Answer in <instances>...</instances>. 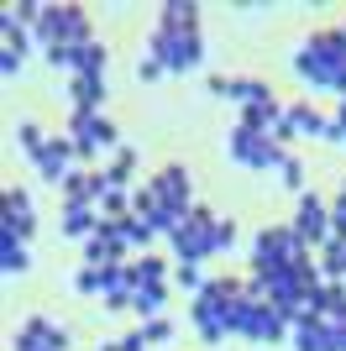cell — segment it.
Returning <instances> with one entry per match:
<instances>
[{
  "mask_svg": "<svg viewBox=\"0 0 346 351\" xmlns=\"http://www.w3.org/2000/svg\"><path fill=\"white\" fill-rule=\"evenodd\" d=\"M288 341H294V351H331V325L320 320V315H310V309H299Z\"/></svg>",
  "mask_w": 346,
  "mask_h": 351,
  "instance_id": "10",
  "label": "cell"
},
{
  "mask_svg": "<svg viewBox=\"0 0 346 351\" xmlns=\"http://www.w3.org/2000/svg\"><path fill=\"white\" fill-rule=\"evenodd\" d=\"M32 231H37L32 194H27V189H5V220H0V241H27Z\"/></svg>",
  "mask_w": 346,
  "mask_h": 351,
  "instance_id": "7",
  "label": "cell"
},
{
  "mask_svg": "<svg viewBox=\"0 0 346 351\" xmlns=\"http://www.w3.org/2000/svg\"><path fill=\"white\" fill-rule=\"evenodd\" d=\"M100 173H105V184H111V189H126L131 173H137V147H115L111 168H100Z\"/></svg>",
  "mask_w": 346,
  "mask_h": 351,
  "instance_id": "14",
  "label": "cell"
},
{
  "mask_svg": "<svg viewBox=\"0 0 346 351\" xmlns=\"http://www.w3.org/2000/svg\"><path fill=\"white\" fill-rule=\"evenodd\" d=\"M216 252H236V226L231 220H216Z\"/></svg>",
  "mask_w": 346,
  "mask_h": 351,
  "instance_id": "24",
  "label": "cell"
},
{
  "mask_svg": "<svg viewBox=\"0 0 346 351\" xmlns=\"http://www.w3.org/2000/svg\"><path fill=\"white\" fill-rule=\"evenodd\" d=\"M163 304H168V289H163V283H152V289H137V293H131V309L142 315V325H147V320H163Z\"/></svg>",
  "mask_w": 346,
  "mask_h": 351,
  "instance_id": "15",
  "label": "cell"
},
{
  "mask_svg": "<svg viewBox=\"0 0 346 351\" xmlns=\"http://www.w3.org/2000/svg\"><path fill=\"white\" fill-rule=\"evenodd\" d=\"M21 53H11V47H0V73H5V79H16V73H21Z\"/></svg>",
  "mask_w": 346,
  "mask_h": 351,
  "instance_id": "27",
  "label": "cell"
},
{
  "mask_svg": "<svg viewBox=\"0 0 346 351\" xmlns=\"http://www.w3.org/2000/svg\"><path fill=\"white\" fill-rule=\"evenodd\" d=\"M121 351H147V336H142V325H137V330H131V336L121 341Z\"/></svg>",
  "mask_w": 346,
  "mask_h": 351,
  "instance_id": "28",
  "label": "cell"
},
{
  "mask_svg": "<svg viewBox=\"0 0 346 351\" xmlns=\"http://www.w3.org/2000/svg\"><path fill=\"white\" fill-rule=\"evenodd\" d=\"M58 226H63L69 241H89V236L100 231V210L95 205H63L58 210Z\"/></svg>",
  "mask_w": 346,
  "mask_h": 351,
  "instance_id": "11",
  "label": "cell"
},
{
  "mask_svg": "<svg viewBox=\"0 0 346 351\" xmlns=\"http://www.w3.org/2000/svg\"><path fill=\"white\" fill-rule=\"evenodd\" d=\"M168 247H173L178 263H205V257H216V215L205 205H194L184 215V226L168 236Z\"/></svg>",
  "mask_w": 346,
  "mask_h": 351,
  "instance_id": "2",
  "label": "cell"
},
{
  "mask_svg": "<svg viewBox=\"0 0 346 351\" xmlns=\"http://www.w3.org/2000/svg\"><path fill=\"white\" fill-rule=\"evenodd\" d=\"M105 63H111V47L105 43L79 47V73H73V79H105Z\"/></svg>",
  "mask_w": 346,
  "mask_h": 351,
  "instance_id": "17",
  "label": "cell"
},
{
  "mask_svg": "<svg viewBox=\"0 0 346 351\" xmlns=\"http://www.w3.org/2000/svg\"><path fill=\"white\" fill-rule=\"evenodd\" d=\"M163 73H168V69H163L158 58H147V53H142V63H137V79H142V84H152V79H163Z\"/></svg>",
  "mask_w": 346,
  "mask_h": 351,
  "instance_id": "26",
  "label": "cell"
},
{
  "mask_svg": "<svg viewBox=\"0 0 346 351\" xmlns=\"http://www.w3.org/2000/svg\"><path fill=\"white\" fill-rule=\"evenodd\" d=\"M100 105H105V79H73V110L100 116Z\"/></svg>",
  "mask_w": 346,
  "mask_h": 351,
  "instance_id": "16",
  "label": "cell"
},
{
  "mask_svg": "<svg viewBox=\"0 0 346 351\" xmlns=\"http://www.w3.org/2000/svg\"><path fill=\"white\" fill-rule=\"evenodd\" d=\"M226 152H231L236 162H246V168H257V173H278V168H284V158H288V147H278L273 136L246 132L242 121L231 126V136H226Z\"/></svg>",
  "mask_w": 346,
  "mask_h": 351,
  "instance_id": "3",
  "label": "cell"
},
{
  "mask_svg": "<svg viewBox=\"0 0 346 351\" xmlns=\"http://www.w3.org/2000/svg\"><path fill=\"white\" fill-rule=\"evenodd\" d=\"M73 158H79L73 136H47L43 158H37V173H43V184H58V189H63V178L73 173Z\"/></svg>",
  "mask_w": 346,
  "mask_h": 351,
  "instance_id": "8",
  "label": "cell"
},
{
  "mask_svg": "<svg viewBox=\"0 0 346 351\" xmlns=\"http://www.w3.org/2000/svg\"><path fill=\"white\" fill-rule=\"evenodd\" d=\"M163 21L158 27H168V32H200V5H184V0H168L163 5Z\"/></svg>",
  "mask_w": 346,
  "mask_h": 351,
  "instance_id": "13",
  "label": "cell"
},
{
  "mask_svg": "<svg viewBox=\"0 0 346 351\" xmlns=\"http://www.w3.org/2000/svg\"><path fill=\"white\" fill-rule=\"evenodd\" d=\"M173 283H178V289H184L189 299H194V293H200L205 283H210V278H205V263H178V267H173Z\"/></svg>",
  "mask_w": 346,
  "mask_h": 351,
  "instance_id": "20",
  "label": "cell"
},
{
  "mask_svg": "<svg viewBox=\"0 0 346 351\" xmlns=\"http://www.w3.org/2000/svg\"><path fill=\"white\" fill-rule=\"evenodd\" d=\"M152 189H158V199L168 210H178V215H189V168H178V162H168V168H163L158 178H152Z\"/></svg>",
  "mask_w": 346,
  "mask_h": 351,
  "instance_id": "9",
  "label": "cell"
},
{
  "mask_svg": "<svg viewBox=\"0 0 346 351\" xmlns=\"http://www.w3.org/2000/svg\"><path fill=\"white\" fill-rule=\"evenodd\" d=\"M11 351H53V346H47V341H43V336H32L27 325H21V336H16V341H11Z\"/></svg>",
  "mask_w": 346,
  "mask_h": 351,
  "instance_id": "25",
  "label": "cell"
},
{
  "mask_svg": "<svg viewBox=\"0 0 346 351\" xmlns=\"http://www.w3.org/2000/svg\"><path fill=\"white\" fill-rule=\"evenodd\" d=\"M147 58H158L168 73H194L205 63V43H200V32H168V27H158L152 37H147Z\"/></svg>",
  "mask_w": 346,
  "mask_h": 351,
  "instance_id": "1",
  "label": "cell"
},
{
  "mask_svg": "<svg viewBox=\"0 0 346 351\" xmlns=\"http://www.w3.org/2000/svg\"><path fill=\"white\" fill-rule=\"evenodd\" d=\"M69 136H73V147H79V158H100V152H115V142H121L115 121L89 116V110H73V116H69Z\"/></svg>",
  "mask_w": 346,
  "mask_h": 351,
  "instance_id": "4",
  "label": "cell"
},
{
  "mask_svg": "<svg viewBox=\"0 0 346 351\" xmlns=\"http://www.w3.org/2000/svg\"><path fill=\"white\" fill-rule=\"evenodd\" d=\"M121 236H126V247H137V252H152V241H158V231H152L142 215H126V220H121Z\"/></svg>",
  "mask_w": 346,
  "mask_h": 351,
  "instance_id": "19",
  "label": "cell"
},
{
  "mask_svg": "<svg viewBox=\"0 0 346 351\" xmlns=\"http://www.w3.org/2000/svg\"><path fill=\"white\" fill-rule=\"evenodd\" d=\"M0 267H5V278H21V273H32V252H27V241H0Z\"/></svg>",
  "mask_w": 346,
  "mask_h": 351,
  "instance_id": "18",
  "label": "cell"
},
{
  "mask_svg": "<svg viewBox=\"0 0 346 351\" xmlns=\"http://www.w3.org/2000/svg\"><path fill=\"white\" fill-rule=\"evenodd\" d=\"M16 142H21V152H27V158L37 162V158H43V147H47V136L37 132L32 121H21V126H16Z\"/></svg>",
  "mask_w": 346,
  "mask_h": 351,
  "instance_id": "21",
  "label": "cell"
},
{
  "mask_svg": "<svg viewBox=\"0 0 346 351\" xmlns=\"http://www.w3.org/2000/svg\"><path fill=\"white\" fill-rule=\"evenodd\" d=\"M173 267L163 263L158 252H142V257H131V267H126V278H131V289H152V283H163Z\"/></svg>",
  "mask_w": 346,
  "mask_h": 351,
  "instance_id": "12",
  "label": "cell"
},
{
  "mask_svg": "<svg viewBox=\"0 0 346 351\" xmlns=\"http://www.w3.org/2000/svg\"><path fill=\"white\" fill-rule=\"evenodd\" d=\"M336 126H341V147H346V100L336 105Z\"/></svg>",
  "mask_w": 346,
  "mask_h": 351,
  "instance_id": "30",
  "label": "cell"
},
{
  "mask_svg": "<svg viewBox=\"0 0 346 351\" xmlns=\"http://www.w3.org/2000/svg\"><path fill=\"white\" fill-rule=\"evenodd\" d=\"M331 351H346V325H331Z\"/></svg>",
  "mask_w": 346,
  "mask_h": 351,
  "instance_id": "29",
  "label": "cell"
},
{
  "mask_svg": "<svg viewBox=\"0 0 346 351\" xmlns=\"http://www.w3.org/2000/svg\"><path fill=\"white\" fill-rule=\"evenodd\" d=\"M210 95L242 105V110H252V105H273V89L262 84V79H226V73H216V79H210Z\"/></svg>",
  "mask_w": 346,
  "mask_h": 351,
  "instance_id": "6",
  "label": "cell"
},
{
  "mask_svg": "<svg viewBox=\"0 0 346 351\" xmlns=\"http://www.w3.org/2000/svg\"><path fill=\"white\" fill-rule=\"evenodd\" d=\"M278 184H284V189H294V194H304V162L294 158V152H288L284 168H278Z\"/></svg>",
  "mask_w": 346,
  "mask_h": 351,
  "instance_id": "22",
  "label": "cell"
},
{
  "mask_svg": "<svg viewBox=\"0 0 346 351\" xmlns=\"http://www.w3.org/2000/svg\"><path fill=\"white\" fill-rule=\"evenodd\" d=\"M294 231H299L304 247H325V241H331V210L320 205L310 189L299 194V215H294Z\"/></svg>",
  "mask_w": 346,
  "mask_h": 351,
  "instance_id": "5",
  "label": "cell"
},
{
  "mask_svg": "<svg viewBox=\"0 0 346 351\" xmlns=\"http://www.w3.org/2000/svg\"><path fill=\"white\" fill-rule=\"evenodd\" d=\"M142 336H147V346H168L173 341V320H147Z\"/></svg>",
  "mask_w": 346,
  "mask_h": 351,
  "instance_id": "23",
  "label": "cell"
}]
</instances>
